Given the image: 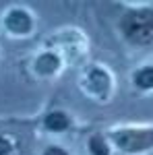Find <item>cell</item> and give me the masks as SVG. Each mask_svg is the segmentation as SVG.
I'll return each mask as SVG.
<instances>
[{
  "mask_svg": "<svg viewBox=\"0 0 153 155\" xmlns=\"http://www.w3.org/2000/svg\"><path fill=\"white\" fill-rule=\"evenodd\" d=\"M132 83L143 91L153 89V66H143L132 74Z\"/></svg>",
  "mask_w": 153,
  "mask_h": 155,
  "instance_id": "7",
  "label": "cell"
},
{
  "mask_svg": "<svg viewBox=\"0 0 153 155\" xmlns=\"http://www.w3.org/2000/svg\"><path fill=\"white\" fill-rule=\"evenodd\" d=\"M110 139L124 153H143L147 149H153V128L145 126H126L112 130Z\"/></svg>",
  "mask_w": 153,
  "mask_h": 155,
  "instance_id": "2",
  "label": "cell"
},
{
  "mask_svg": "<svg viewBox=\"0 0 153 155\" xmlns=\"http://www.w3.org/2000/svg\"><path fill=\"white\" fill-rule=\"evenodd\" d=\"M42 155H68V151L64 147H60V145H48Z\"/></svg>",
  "mask_w": 153,
  "mask_h": 155,
  "instance_id": "9",
  "label": "cell"
},
{
  "mask_svg": "<svg viewBox=\"0 0 153 155\" xmlns=\"http://www.w3.org/2000/svg\"><path fill=\"white\" fill-rule=\"evenodd\" d=\"M87 77V83H91L89 87V93L97 97H106L108 89H110V74L106 71H101L99 66H93L91 71L85 74Z\"/></svg>",
  "mask_w": 153,
  "mask_h": 155,
  "instance_id": "4",
  "label": "cell"
},
{
  "mask_svg": "<svg viewBox=\"0 0 153 155\" xmlns=\"http://www.w3.org/2000/svg\"><path fill=\"white\" fill-rule=\"evenodd\" d=\"M120 31L124 39L132 46L153 44V8H130L122 15Z\"/></svg>",
  "mask_w": 153,
  "mask_h": 155,
  "instance_id": "1",
  "label": "cell"
},
{
  "mask_svg": "<svg viewBox=\"0 0 153 155\" xmlns=\"http://www.w3.org/2000/svg\"><path fill=\"white\" fill-rule=\"evenodd\" d=\"M87 147H89L91 155H110V145H108L104 134H93L87 141Z\"/></svg>",
  "mask_w": 153,
  "mask_h": 155,
  "instance_id": "8",
  "label": "cell"
},
{
  "mask_svg": "<svg viewBox=\"0 0 153 155\" xmlns=\"http://www.w3.org/2000/svg\"><path fill=\"white\" fill-rule=\"evenodd\" d=\"M44 128L50 132H64L71 128V118L66 112L62 110H54L44 118Z\"/></svg>",
  "mask_w": 153,
  "mask_h": 155,
  "instance_id": "5",
  "label": "cell"
},
{
  "mask_svg": "<svg viewBox=\"0 0 153 155\" xmlns=\"http://www.w3.org/2000/svg\"><path fill=\"white\" fill-rule=\"evenodd\" d=\"M58 64H60L58 56L52 54V52H46V54H42L35 60V71L39 74H54V72L58 71Z\"/></svg>",
  "mask_w": 153,
  "mask_h": 155,
  "instance_id": "6",
  "label": "cell"
},
{
  "mask_svg": "<svg viewBox=\"0 0 153 155\" xmlns=\"http://www.w3.org/2000/svg\"><path fill=\"white\" fill-rule=\"evenodd\" d=\"M4 27L12 35H29L33 29V19L25 8H11L4 15Z\"/></svg>",
  "mask_w": 153,
  "mask_h": 155,
  "instance_id": "3",
  "label": "cell"
},
{
  "mask_svg": "<svg viewBox=\"0 0 153 155\" xmlns=\"http://www.w3.org/2000/svg\"><path fill=\"white\" fill-rule=\"evenodd\" d=\"M11 153H12V143L4 134H0V155H11Z\"/></svg>",
  "mask_w": 153,
  "mask_h": 155,
  "instance_id": "10",
  "label": "cell"
}]
</instances>
